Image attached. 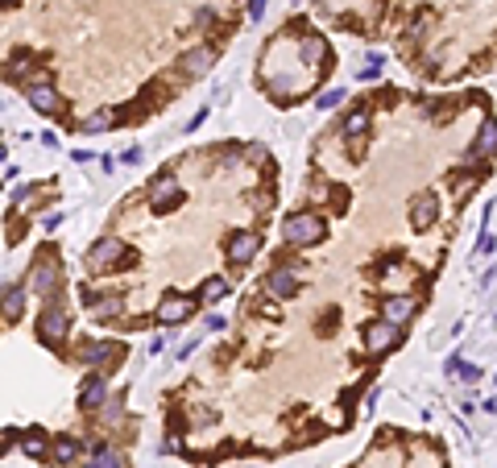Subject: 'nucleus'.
Masks as SVG:
<instances>
[{
  "mask_svg": "<svg viewBox=\"0 0 497 468\" xmlns=\"http://www.w3.org/2000/svg\"><path fill=\"white\" fill-rule=\"evenodd\" d=\"M121 352H125V348H121L116 340H88V344L79 348V365H83V369H104V365H112Z\"/></svg>",
  "mask_w": 497,
  "mask_h": 468,
  "instance_id": "6",
  "label": "nucleus"
},
{
  "mask_svg": "<svg viewBox=\"0 0 497 468\" xmlns=\"http://www.w3.org/2000/svg\"><path fill=\"white\" fill-rule=\"evenodd\" d=\"M435 216H440V199H435L431 191H423V195L410 199V228H414V233H427V228L435 224Z\"/></svg>",
  "mask_w": 497,
  "mask_h": 468,
  "instance_id": "10",
  "label": "nucleus"
},
{
  "mask_svg": "<svg viewBox=\"0 0 497 468\" xmlns=\"http://www.w3.org/2000/svg\"><path fill=\"white\" fill-rule=\"evenodd\" d=\"M121 415H125V398L116 394V398H108V406H104V422H116Z\"/></svg>",
  "mask_w": 497,
  "mask_h": 468,
  "instance_id": "26",
  "label": "nucleus"
},
{
  "mask_svg": "<svg viewBox=\"0 0 497 468\" xmlns=\"http://www.w3.org/2000/svg\"><path fill=\"white\" fill-rule=\"evenodd\" d=\"M13 4H17V0H4V8H13Z\"/></svg>",
  "mask_w": 497,
  "mask_h": 468,
  "instance_id": "32",
  "label": "nucleus"
},
{
  "mask_svg": "<svg viewBox=\"0 0 497 468\" xmlns=\"http://www.w3.org/2000/svg\"><path fill=\"white\" fill-rule=\"evenodd\" d=\"M398 344H402V328L390 324V319H377V324L365 328V352H390Z\"/></svg>",
  "mask_w": 497,
  "mask_h": 468,
  "instance_id": "5",
  "label": "nucleus"
},
{
  "mask_svg": "<svg viewBox=\"0 0 497 468\" xmlns=\"http://www.w3.org/2000/svg\"><path fill=\"white\" fill-rule=\"evenodd\" d=\"M323 233H327V224H323V216H315V212H290V216L282 220V240H286L290 249L319 245Z\"/></svg>",
  "mask_w": 497,
  "mask_h": 468,
  "instance_id": "1",
  "label": "nucleus"
},
{
  "mask_svg": "<svg viewBox=\"0 0 497 468\" xmlns=\"http://www.w3.org/2000/svg\"><path fill=\"white\" fill-rule=\"evenodd\" d=\"M344 133H348V137H365V133H369V108H365V99H361V108H353V112H348Z\"/></svg>",
  "mask_w": 497,
  "mask_h": 468,
  "instance_id": "20",
  "label": "nucleus"
},
{
  "mask_svg": "<svg viewBox=\"0 0 497 468\" xmlns=\"http://www.w3.org/2000/svg\"><path fill=\"white\" fill-rule=\"evenodd\" d=\"M257 249H261V236L249 233V228L232 233V236H228V245H224V253H228V261H232V266H249V261L257 257Z\"/></svg>",
  "mask_w": 497,
  "mask_h": 468,
  "instance_id": "8",
  "label": "nucleus"
},
{
  "mask_svg": "<svg viewBox=\"0 0 497 468\" xmlns=\"http://www.w3.org/2000/svg\"><path fill=\"white\" fill-rule=\"evenodd\" d=\"M493 153H497V121H493V116H485L481 129H477L472 149H468V158H493Z\"/></svg>",
  "mask_w": 497,
  "mask_h": 468,
  "instance_id": "16",
  "label": "nucleus"
},
{
  "mask_svg": "<svg viewBox=\"0 0 497 468\" xmlns=\"http://www.w3.org/2000/svg\"><path fill=\"white\" fill-rule=\"evenodd\" d=\"M58 282H62L58 257L46 249V253H38V261H34V270H29V290H34V294H42V298H54Z\"/></svg>",
  "mask_w": 497,
  "mask_h": 468,
  "instance_id": "3",
  "label": "nucleus"
},
{
  "mask_svg": "<svg viewBox=\"0 0 497 468\" xmlns=\"http://www.w3.org/2000/svg\"><path fill=\"white\" fill-rule=\"evenodd\" d=\"M423 34H427V17H418V21H414V25H410V34H407V38H414V42H418V38H423Z\"/></svg>",
  "mask_w": 497,
  "mask_h": 468,
  "instance_id": "29",
  "label": "nucleus"
},
{
  "mask_svg": "<svg viewBox=\"0 0 497 468\" xmlns=\"http://www.w3.org/2000/svg\"><path fill=\"white\" fill-rule=\"evenodd\" d=\"M116 121H121V112H116V108H104V112H95V116L83 121V133H100V129H108V125H116Z\"/></svg>",
  "mask_w": 497,
  "mask_h": 468,
  "instance_id": "22",
  "label": "nucleus"
},
{
  "mask_svg": "<svg viewBox=\"0 0 497 468\" xmlns=\"http://www.w3.org/2000/svg\"><path fill=\"white\" fill-rule=\"evenodd\" d=\"M149 203L158 207V212H170V207H179L182 203V187L175 174H158L154 183H149Z\"/></svg>",
  "mask_w": 497,
  "mask_h": 468,
  "instance_id": "9",
  "label": "nucleus"
},
{
  "mask_svg": "<svg viewBox=\"0 0 497 468\" xmlns=\"http://www.w3.org/2000/svg\"><path fill=\"white\" fill-rule=\"evenodd\" d=\"M25 99H29V108L42 112V116H62V95L54 92L50 83H29V88H25Z\"/></svg>",
  "mask_w": 497,
  "mask_h": 468,
  "instance_id": "11",
  "label": "nucleus"
},
{
  "mask_svg": "<svg viewBox=\"0 0 497 468\" xmlns=\"http://www.w3.org/2000/svg\"><path fill=\"white\" fill-rule=\"evenodd\" d=\"M195 315V307L182 298V294H166L162 303H158V324H182V319H191Z\"/></svg>",
  "mask_w": 497,
  "mask_h": 468,
  "instance_id": "14",
  "label": "nucleus"
},
{
  "mask_svg": "<svg viewBox=\"0 0 497 468\" xmlns=\"http://www.w3.org/2000/svg\"><path fill=\"white\" fill-rule=\"evenodd\" d=\"M116 261H137L121 236H100V240L88 249V270L91 274H108Z\"/></svg>",
  "mask_w": 497,
  "mask_h": 468,
  "instance_id": "2",
  "label": "nucleus"
},
{
  "mask_svg": "<svg viewBox=\"0 0 497 468\" xmlns=\"http://www.w3.org/2000/svg\"><path fill=\"white\" fill-rule=\"evenodd\" d=\"M266 17V0H249V21H261Z\"/></svg>",
  "mask_w": 497,
  "mask_h": 468,
  "instance_id": "28",
  "label": "nucleus"
},
{
  "mask_svg": "<svg viewBox=\"0 0 497 468\" xmlns=\"http://www.w3.org/2000/svg\"><path fill=\"white\" fill-rule=\"evenodd\" d=\"M91 315H95V319H112V315H121V298H116V294H104V298L91 307Z\"/></svg>",
  "mask_w": 497,
  "mask_h": 468,
  "instance_id": "25",
  "label": "nucleus"
},
{
  "mask_svg": "<svg viewBox=\"0 0 497 468\" xmlns=\"http://www.w3.org/2000/svg\"><path fill=\"white\" fill-rule=\"evenodd\" d=\"M207 331H224V319H220V315H216V311H212V315H207Z\"/></svg>",
  "mask_w": 497,
  "mask_h": 468,
  "instance_id": "31",
  "label": "nucleus"
},
{
  "mask_svg": "<svg viewBox=\"0 0 497 468\" xmlns=\"http://www.w3.org/2000/svg\"><path fill=\"white\" fill-rule=\"evenodd\" d=\"M108 398H112V394H108V381L100 373H91L88 381L79 385V411H100Z\"/></svg>",
  "mask_w": 497,
  "mask_h": 468,
  "instance_id": "13",
  "label": "nucleus"
},
{
  "mask_svg": "<svg viewBox=\"0 0 497 468\" xmlns=\"http://www.w3.org/2000/svg\"><path fill=\"white\" fill-rule=\"evenodd\" d=\"M228 294V282L224 278H207L203 286H199V303H220Z\"/></svg>",
  "mask_w": 497,
  "mask_h": 468,
  "instance_id": "23",
  "label": "nucleus"
},
{
  "mask_svg": "<svg viewBox=\"0 0 497 468\" xmlns=\"http://www.w3.org/2000/svg\"><path fill=\"white\" fill-rule=\"evenodd\" d=\"M21 311H25V290L13 286V282H4V324H17Z\"/></svg>",
  "mask_w": 497,
  "mask_h": 468,
  "instance_id": "18",
  "label": "nucleus"
},
{
  "mask_svg": "<svg viewBox=\"0 0 497 468\" xmlns=\"http://www.w3.org/2000/svg\"><path fill=\"white\" fill-rule=\"evenodd\" d=\"M67 328H71V319H67L62 298H46L42 319H38V336H42L46 344H62V340H67Z\"/></svg>",
  "mask_w": 497,
  "mask_h": 468,
  "instance_id": "4",
  "label": "nucleus"
},
{
  "mask_svg": "<svg viewBox=\"0 0 497 468\" xmlns=\"http://www.w3.org/2000/svg\"><path fill=\"white\" fill-rule=\"evenodd\" d=\"M303 58H307V62H319V67H327V42L315 38V34H307V38H303Z\"/></svg>",
  "mask_w": 497,
  "mask_h": 468,
  "instance_id": "21",
  "label": "nucleus"
},
{
  "mask_svg": "<svg viewBox=\"0 0 497 468\" xmlns=\"http://www.w3.org/2000/svg\"><path fill=\"white\" fill-rule=\"evenodd\" d=\"M266 290H270L273 298H294V294H299V274H294V266H286V261L278 257L273 270L266 274Z\"/></svg>",
  "mask_w": 497,
  "mask_h": 468,
  "instance_id": "7",
  "label": "nucleus"
},
{
  "mask_svg": "<svg viewBox=\"0 0 497 468\" xmlns=\"http://www.w3.org/2000/svg\"><path fill=\"white\" fill-rule=\"evenodd\" d=\"M21 452H25V456H46V452H50V443H46L42 431H25V439H21Z\"/></svg>",
  "mask_w": 497,
  "mask_h": 468,
  "instance_id": "24",
  "label": "nucleus"
},
{
  "mask_svg": "<svg viewBox=\"0 0 497 468\" xmlns=\"http://www.w3.org/2000/svg\"><path fill=\"white\" fill-rule=\"evenodd\" d=\"M340 99H344V92H327V95H319L315 99V108H336Z\"/></svg>",
  "mask_w": 497,
  "mask_h": 468,
  "instance_id": "27",
  "label": "nucleus"
},
{
  "mask_svg": "<svg viewBox=\"0 0 497 468\" xmlns=\"http://www.w3.org/2000/svg\"><path fill=\"white\" fill-rule=\"evenodd\" d=\"M212 62H216V50H212V46H195V50H186V54L179 58V71H182V75H191V79H199V75L212 71Z\"/></svg>",
  "mask_w": 497,
  "mask_h": 468,
  "instance_id": "12",
  "label": "nucleus"
},
{
  "mask_svg": "<svg viewBox=\"0 0 497 468\" xmlns=\"http://www.w3.org/2000/svg\"><path fill=\"white\" fill-rule=\"evenodd\" d=\"M79 468H125V456L112 452V448H104V443H95V452H91Z\"/></svg>",
  "mask_w": 497,
  "mask_h": 468,
  "instance_id": "19",
  "label": "nucleus"
},
{
  "mask_svg": "<svg viewBox=\"0 0 497 468\" xmlns=\"http://www.w3.org/2000/svg\"><path fill=\"white\" fill-rule=\"evenodd\" d=\"M414 311H418V303H414L410 294H394V298H386V303H381V319H390V324H398V328L407 324Z\"/></svg>",
  "mask_w": 497,
  "mask_h": 468,
  "instance_id": "15",
  "label": "nucleus"
},
{
  "mask_svg": "<svg viewBox=\"0 0 497 468\" xmlns=\"http://www.w3.org/2000/svg\"><path fill=\"white\" fill-rule=\"evenodd\" d=\"M79 452H83V439H75V435H62V439H54V448H50V456H54V464H75L79 460Z\"/></svg>",
  "mask_w": 497,
  "mask_h": 468,
  "instance_id": "17",
  "label": "nucleus"
},
{
  "mask_svg": "<svg viewBox=\"0 0 497 468\" xmlns=\"http://www.w3.org/2000/svg\"><path fill=\"white\" fill-rule=\"evenodd\" d=\"M29 195H34V187H17V191H13V203H25Z\"/></svg>",
  "mask_w": 497,
  "mask_h": 468,
  "instance_id": "30",
  "label": "nucleus"
}]
</instances>
